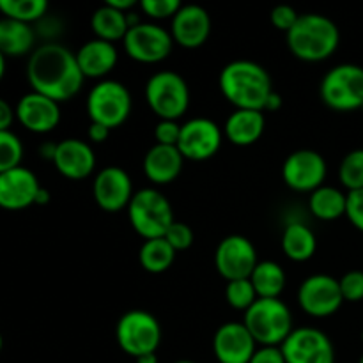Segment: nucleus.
Segmentation results:
<instances>
[{
	"instance_id": "nucleus-38",
	"label": "nucleus",
	"mask_w": 363,
	"mask_h": 363,
	"mask_svg": "<svg viewBox=\"0 0 363 363\" xmlns=\"http://www.w3.org/2000/svg\"><path fill=\"white\" fill-rule=\"evenodd\" d=\"M298 18H300V13H298L293 6H289V4H279V6L273 7L272 13H269V21H272L273 27H275L277 30L286 32V34L294 27Z\"/></svg>"
},
{
	"instance_id": "nucleus-46",
	"label": "nucleus",
	"mask_w": 363,
	"mask_h": 363,
	"mask_svg": "<svg viewBox=\"0 0 363 363\" xmlns=\"http://www.w3.org/2000/svg\"><path fill=\"white\" fill-rule=\"evenodd\" d=\"M55 149H57V144H43L41 147H39V155H41L45 160H50V162H53V156H55Z\"/></svg>"
},
{
	"instance_id": "nucleus-43",
	"label": "nucleus",
	"mask_w": 363,
	"mask_h": 363,
	"mask_svg": "<svg viewBox=\"0 0 363 363\" xmlns=\"http://www.w3.org/2000/svg\"><path fill=\"white\" fill-rule=\"evenodd\" d=\"M110 131L112 130L106 126H103V124L91 123V126H89V130H87V137H89V140L94 142V144H103V142L110 137Z\"/></svg>"
},
{
	"instance_id": "nucleus-52",
	"label": "nucleus",
	"mask_w": 363,
	"mask_h": 363,
	"mask_svg": "<svg viewBox=\"0 0 363 363\" xmlns=\"http://www.w3.org/2000/svg\"><path fill=\"white\" fill-rule=\"evenodd\" d=\"M360 110H362V113H363V103H362V106H360Z\"/></svg>"
},
{
	"instance_id": "nucleus-12",
	"label": "nucleus",
	"mask_w": 363,
	"mask_h": 363,
	"mask_svg": "<svg viewBox=\"0 0 363 363\" xmlns=\"http://www.w3.org/2000/svg\"><path fill=\"white\" fill-rule=\"evenodd\" d=\"M328 165L325 156L314 149H298L291 152L282 165L284 183L300 194H312L325 184Z\"/></svg>"
},
{
	"instance_id": "nucleus-47",
	"label": "nucleus",
	"mask_w": 363,
	"mask_h": 363,
	"mask_svg": "<svg viewBox=\"0 0 363 363\" xmlns=\"http://www.w3.org/2000/svg\"><path fill=\"white\" fill-rule=\"evenodd\" d=\"M50 202V191L46 190V188H39V191H38V197H35V204L38 206H45V204H48Z\"/></svg>"
},
{
	"instance_id": "nucleus-54",
	"label": "nucleus",
	"mask_w": 363,
	"mask_h": 363,
	"mask_svg": "<svg viewBox=\"0 0 363 363\" xmlns=\"http://www.w3.org/2000/svg\"><path fill=\"white\" fill-rule=\"evenodd\" d=\"M362 340H363V332H362Z\"/></svg>"
},
{
	"instance_id": "nucleus-14",
	"label": "nucleus",
	"mask_w": 363,
	"mask_h": 363,
	"mask_svg": "<svg viewBox=\"0 0 363 363\" xmlns=\"http://www.w3.org/2000/svg\"><path fill=\"white\" fill-rule=\"evenodd\" d=\"M280 350L286 363H335V347L330 337L311 326L294 328Z\"/></svg>"
},
{
	"instance_id": "nucleus-25",
	"label": "nucleus",
	"mask_w": 363,
	"mask_h": 363,
	"mask_svg": "<svg viewBox=\"0 0 363 363\" xmlns=\"http://www.w3.org/2000/svg\"><path fill=\"white\" fill-rule=\"evenodd\" d=\"M35 30L32 23L0 18V52L6 57H23L34 52Z\"/></svg>"
},
{
	"instance_id": "nucleus-50",
	"label": "nucleus",
	"mask_w": 363,
	"mask_h": 363,
	"mask_svg": "<svg viewBox=\"0 0 363 363\" xmlns=\"http://www.w3.org/2000/svg\"><path fill=\"white\" fill-rule=\"evenodd\" d=\"M2 347H4V337L2 333H0V353H2Z\"/></svg>"
},
{
	"instance_id": "nucleus-19",
	"label": "nucleus",
	"mask_w": 363,
	"mask_h": 363,
	"mask_svg": "<svg viewBox=\"0 0 363 363\" xmlns=\"http://www.w3.org/2000/svg\"><path fill=\"white\" fill-rule=\"evenodd\" d=\"M255 351L257 342L243 323H225L213 337V353L218 363H250Z\"/></svg>"
},
{
	"instance_id": "nucleus-32",
	"label": "nucleus",
	"mask_w": 363,
	"mask_h": 363,
	"mask_svg": "<svg viewBox=\"0 0 363 363\" xmlns=\"http://www.w3.org/2000/svg\"><path fill=\"white\" fill-rule=\"evenodd\" d=\"M339 179L347 191L363 188V149L347 152L339 167Z\"/></svg>"
},
{
	"instance_id": "nucleus-48",
	"label": "nucleus",
	"mask_w": 363,
	"mask_h": 363,
	"mask_svg": "<svg viewBox=\"0 0 363 363\" xmlns=\"http://www.w3.org/2000/svg\"><path fill=\"white\" fill-rule=\"evenodd\" d=\"M135 363H158V357H156V353L142 354V357L135 358Z\"/></svg>"
},
{
	"instance_id": "nucleus-39",
	"label": "nucleus",
	"mask_w": 363,
	"mask_h": 363,
	"mask_svg": "<svg viewBox=\"0 0 363 363\" xmlns=\"http://www.w3.org/2000/svg\"><path fill=\"white\" fill-rule=\"evenodd\" d=\"M181 135V124L177 121L160 119L155 126L156 144L162 145H177Z\"/></svg>"
},
{
	"instance_id": "nucleus-31",
	"label": "nucleus",
	"mask_w": 363,
	"mask_h": 363,
	"mask_svg": "<svg viewBox=\"0 0 363 363\" xmlns=\"http://www.w3.org/2000/svg\"><path fill=\"white\" fill-rule=\"evenodd\" d=\"M48 4L50 0H0V13L4 18L35 23L45 18Z\"/></svg>"
},
{
	"instance_id": "nucleus-49",
	"label": "nucleus",
	"mask_w": 363,
	"mask_h": 363,
	"mask_svg": "<svg viewBox=\"0 0 363 363\" xmlns=\"http://www.w3.org/2000/svg\"><path fill=\"white\" fill-rule=\"evenodd\" d=\"M6 59L7 57L0 52V82H2L4 74H6Z\"/></svg>"
},
{
	"instance_id": "nucleus-42",
	"label": "nucleus",
	"mask_w": 363,
	"mask_h": 363,
	"mask_svg": "<svg viewBox=\"0 0 363 363\" xmlns=\"http://www.w3.org/2000/svg\"><path fill=\"white\" fill-rule=\"evenodd\" d=\"M14 119H16V112H14V108L6 101V99L0 98V131L11 130Z\"/></svg>"
},
{
	"instance_id": "nucleus-41",
	"label": "nucleus",
	"mask_w": 363,
	"mask_h": 363,
	"mask_svg": "<svg viewBox=\"0 0 363 363\" xmlns=\"http://www.w3.org/2000/svg\"><path fill=\"white\" fill-rule=\"evenodd\" d=\"M250 363H286L280 346H261L252 357Z\"/></svg>"
},
{
	"instance_id": "nucleus-45",
	"label": "nucleus",
	"mask_w": 363,
	"mask_h": 363,
	"mask_svg": "<svg viewBox=\"0 0 363 363\" xmlns=\"http://www.w3.org/2000/svg\"><path fill=\"white\" fill-rule=\"evenodd\" d=\"M280 106H282V96L277 91H273L272 96L268 98V101H266L264 112H277V110H280Z\"/></svg>"
},
{
	"instance_id": "nucleus-2",
	"label": "nucleus",
	"mask_w": 363,
	"mask_h": 363,
	"mask_svg": "<svg viewBox=\"0 0 363 363\" xmlns=\"http://www.w3.org/2000/svg\"><path fill=\"white\" fill-rule=\"evenodd\" d=\"M218 87L223 98L236 108L262 110L272 92V77L261 64L240 59L225 64L220 71Z\"/></svg>"
},
{
	"instance_id": "nucleus-8",
	"label": "nucleus",
	"mask_w": 363,
	"mask_h": 363,
	"mask_svg": "<svg viewBox=\"0 0 363 363\" xmlns=\"http://www.w3.org/2000/svg\"><path fill=\"white\" fill-rule=\"evenodd\" d=\"M133 108L131 92L117 80H101L91 89L87 96V112L91 123L116 130L123 126Z\"/></svg>"
},
{
	"instance_id": "nucleus-5",
	"label": "nucleus",
	"mask_w": 363,
	"mask_h": 363,
	"mask_svg": "<svg viewBox=\"0 0 363 363\" xmlns=\"http://www.w3.org/2000/svg\"><path fill=\"white\" fill-rule=\"evenodd\" d=\"M126 209L131 227L144 240L163 238L169 227L176 222L172 204L156 188H142L135 191Z\"/></svg>"
},
{
	"instance_id": "nucleus-4",
	"label": "nucleus",
	"mask_w": 363,
	"mask_h": 363,
	"mask_svg": "<svg viewBox=\"0 0 363 363\" xmlns=\"http://www.w3.org/2000/svg\"><path fill=\"white\" fill-rule=\"evenodd\" d=\"M243 325L259 346H282L293 332V314L280 298H257L245 311Z\"/></svg>"
},
{
	"instance_id": "nucleus-36",
	"label": "nucleus",
	"mask_w": 363,
	"mask_h": 363,
	"mask_svg": "<svg viewBox=\"0 0 363 363\" xmlns=\"http://www.w3.org/2000/svg\"><path fill=\"white\" fill-rule=\"evenodd\" d=\"M163 238L169 241L170 247L176 252L188 250V248L194 245V230H191V227L184 222H174Z\"/></svg>"
},
{
	"instance_id": "nucleus-7",
	"label": "nucleus",
	"mask_w": 363,
	"mask_h": 363,
	"mask_svg": "<svg viewBox=\"0 0 363 363\" xmlns=\"http://www.w3.org/2000/svg\"><path fill=\"white\" fill-rule=\"evenodd\" d=\"M319 96L335 112L360 110L363 103V67L357 64H339L323 77Z\"/></svg>"
},
{
	"instance_id": "nucleus-15",
	"label": "nucleus",
	"mask_w": 363,
	"mask_h": 363,
	"mask_svg": "<svg viewBox=\"0 0 363 363\" xmlns=\"http://www.w3.org/2000/svg\"><path fill=\"white\" fill-rule=\"evenodd\" d=\"M257 262V250L254 243L241 234H230L223 238L216 247L215 266L227 282L250 279Z\"/></svg>"
},
{
	"instance_id": "nucleus-22",
	"label": "nucleus",
	"mask_w": 363,
	"mask_h": 363,
	"mask_svg": "<svg viewBox=\"0 0 363 363\" xmlns=\"http://www.w3.org/2000/svg\"><path fill=\"white\" fill-rule=\"evenodd\" d=\"M184 158L176 145L155 144L144 156V174L152 184L165 186L183 172Z\"/></svg>"
},
{
	"instance_id": "nucleus-30",
	"label": "nucleus",
	"mask_w": 363,
	"mask_h": 363,
	"mask_svg": "<svg viewBox=\"0 0 363 363\" xmlns=\"http://www.w3.org/2000/svg\"><path fill=\"white\" fill-rule=\"evenodd\" d=\"M176 254L177 252L170 247L165 238H155V240L144 241V245L138 250V261L145 272L160 275L174 264Z\"/></svg>"
},
{
	"instance_id": "nucleus-6",
	"label": "nucleus",
	"mask_w": 363,
	"mask_h": 363,
	"mask_svg": "<svg viewBox=\"0 0 363 363\" xmlns=\"http://www.w3.org/2000/svg\"><path fill=\"white\" fill-rule=\"evenodd\" d=\"M145 101L156 117L177 121L190 106V87L176 71H158L145 84Z\"/></svg>"
},
{
	"instance_id": "nucleus-53",
	"label": "nucleus",
	"mask_w": 363,
	"mask_h": 363,
	"mask_svg": "<svg viewBox=\"0 0 363 363\" xmlns=\"http://www.w3.org/2000/svg\"><path fill=\"white\" fill-rule=\"evenodd\" d=\"M358 363H363V357H362V358H360V362H358Z\"/></svg>"
},
{
	"instance_id": "nucleus-24",
	"label": "nucleus",
	"mask_w": 363,
	"mask_h": 363,
	"mask_svg": "<svg viewBox=\"0 0 363 363\" xmlns=\"http://www.w3.org/2000/svg\"><path fill=\"white\" fill-rule=\"evenodd\" d=\"M266 128V117L262 110H247L236 108L225 121L227 140L238 147H248L254 145L262 137Z\"/></svg>"
},
{
	"instance_id": "nucleus-35",
	"label": "nucleus",
	"mask_w": 363,
	"mask_h": 363,
	"mask_svg": "<svg viewBox=\"0 0 363 363\" xmlns=\"http://www.w3.org/2000/svg\"><path fill=\"white\" fill-rule=\"evenodd\" d=\"M142 13L151 20H172L177 11L184 6L183 0H140Z\"/></svg>"
},
{
	"instance_id": "nucleus-3",
	"label": "nucleus",
	"mask_w": 363,
	"mask_h": 363,
	"mask_svg": "<svg viewBox=\"0 0 363 363\" xmlns=\"http://www.w3.org/2000/svg\"><path fill=\"white\" fill-rule=\"evenodd\" d=\"M287 48L303 62H323L337 52L340 30L332 18L319 13L300 14L294 27L286 34Z\"/></svg>"
},
{
	"instance_id": "nucleus-34",
	"label": "nucleus",
	"mask_w": 363,
	"mask_h": 363,
	"mask_svg": "<svg viewBox=\"0 0 363 363\" xmlns=\"http://www.w3.org/2000/svg\"><path fill=\"white\" fill-rule=\"evenodd\" d=\"M225 300L233 308L245 312L257 300V293H255L250 279L230 280L225 286Z\"/></svg>"
},
{
	"instance_id": "nucleus-29",
	"label": "nucleus",
	"mask_w": 363,
	"mask_h": 363,
	"mask_svg": "<svg viewBox=\"0 0 363 363\" xmlns=\"http://www.w3.org/2000/svg\"><path fill=\"white\" fill-rule=\"evenodd\" d=\"M257 298H280L286 289V272L275 261H259L250 275Z\"/></svg>"
},
{
	"instance_id": "nucleus-16",
	"label": "nucleus",
	"mask_w": 363,
	"mask_h": 363,
	"mask_svg": "<svg viewBox=\"0 0 363 363\" xmlns=\"http://www.w3.org/2000/svg\"><path fill=\"white\" fill-rule=\"evenodd\" d=\"M133 183L130 174L117 165L99 170L92 183V197L106 213H119L128 208L133 197Z\"/></svg>"
},
{
	"instance_id": "nucleus-40",
	"label": "nucleus",
	"mask_w": 363,
	"mask_h": 363,
	"mask_svg": "<svg viewBox=\"0 0 363 363\" xmlns=\"http://www.w3.org/2000/svg\"><path fill=\"white\" fill-rule=\"evenodd\" d=\"M346 216L354 229L363 233V188L362 190L347 191Z\"/></svg>"
},
{
	"instance_id": "nucleus-21",
	"label": "nucleus",
	"mask_w": 363,
	"mask_h": 363,
	"mask_svg": "<svg viewBox=\"0 0 363 363\" xmlns=\"http://www.w3.org/2000/svg\"><path fill=\"white\" fill-rule=\"evenodd\" d=\"M53 165L66 179H85L96 169L94 149L82 138H64L57 144Z\"/></svg>"
},
{
	"instance_id": "nucleus-1",
	"label": "nucleus",
	"mask_w": 363,
	"mask_h": 363,
	"mask_svg": "<svg viewBox=\"0 0 363 363\" xmlns=\"http://www.w3.org/2000/svg\"><path fill=\"white\" fill-rule=\"evenodd\" d=\"M27 80L32 91L64 103L80 92L85 77L77 62V53L60 43H45L28 55Z\"/></svg>"
},
{
	"instance_id": "nucleus-17",
	"label": "nucleus",
	"mask_w": 363,
	"mask_h": 363,
	"mask_svg": "<svg viewBox=\"0 0 363 363\" xmlns=\"http://www.w3.org/2000/svg\"><path fill=\"white\" fill-rule=\"evenodd\" d=\"M211 16L199 4H184L170 20V35L174 45L186 50L201 48L211 35Z\"/></svg>"
},
{
	"instance_id": "nucleus-26",
	"label": "nucleus",
	"mask_w": 363,
	"mask_h": 363,
	"mask_svg": "<svg viewBox=\"0 0 363 363\" xmlns=\"http://www.w3.org/2000/svg\"><path fill=\"white\" fill-rule=\"evenodd\" d=\"M282 250L287 259L294 262H305L314 257L318 250V240L314 230L303 222H289L282 233Z\"/></svg>"
},
{
	"instance_id": "nucleus-11",
	"label": "nucleus",
	"mask_w": 363,
	"mask_h": 363,
	"mask_svg": "<svg viewBox=\"0 0 363 363\" xmlns=\"http://www.w3.org/2000/svg\"><path fill=\"white\" fill-rule=\"evenodd\" d=\"M298 303L311 318H330L344 303L339 280L325 273L307 277L298 289Z\"/></svg>"
},
{
	"instance_id": "nucleus-23",
	"label": "nucleus",
	"mask_w": 363,
	"mask_h": 363,
	"mask_svg": "<svg viewBox=\"0 0 363 363\" xmlns=\"http://www.w3.org/2000/svg\"><path fill=\"white\" fill-rule=\"evenodd\" d=\"M77 62L85 78H105L116 69L119 52L113 43L94 38L78 48Z\"/></svg>"
},
{
	"instance_id": "nucleus-13",
	"label": "nucleus",
	"mask_w": 363,
	"mask_h": 363,
	"mask_svg": "<svg viewBox=\"0 0 363 363\" xmlns=\"http://www.w3.org/2000/svg\"><path fill=\"white\" fill-rule=\"evenodd\" d=\"M223 131L208 117H195L181 124V135L176 147L184 160L206 162L222 147Z\"/></svg>"
},
{
	"instance_id": "nucleus-18",
	"label": "nucleus",
	"mask_w": 363,
	"mask_h": 363,
	"mask_svg": "<svg viewBox=\"0 0 363 363\" xmlns=\"http://www.w3.org/2000/svg\"><path fill=\"white\" fill-rule=\"evenodd\" d=\"M14 112L25 130L38 135L50 133L60 123V103L34 91L21 96Z\"/></svg>"
},
{
	"instance_id": "nucleus-44",
	"label": "nucleus",
	"mask_w": 363,
	"mask_h": 363,
	"mask_svg": "<svg viewBox=\"0 0 363 363\" xmlns=\"http://www.w3.org/2000/svg\"><path fill=\"white\" fill-rule=\"evenodd\" d=\"M138 2H140V0H103L105 6L116 7V9L121 11H131L135 6H138Z\"/></svg>"
},
{
	"instance_id": "nucleus-10",
	"label": "nucleus",
	"mask_w": 363,
	"mask_h": 363,
	"mask_svg": "<svg viewBox=\"0 0 363 363\" xmlns=\"http://www.w3.org/2000/svg\"><path fill=\"white\" fill-rule=\"evenodd\" d=\"M126 55L140 64H158L169 59L174 48L170 30L155 21H140L130 27L123 39Z\"/></svg>"
},
{
	"instance_id": "nucleus-51",
	"label": "nucleus",
	"mask_w": 363,
	"mask_h": 363,
	"mask_svg": "<svg viewBox=\"0 0 363 363\" xmlns=\"http://www.w3.org/2000/svg\"><path fill=\"white\" fill-rule=\"evenodd\" d=\"M174 363H195V362H191V360H177V362H174Z\"/></svg>"
},
{
	"instance_id": "nucleus-37",
	"label": "nucleus",
	"mask_w": 363,
	"mask_h": 363,
	"mask_svg": "<svg viewBox=\"0 0 363 363\" xmlns=\"http://www.w3.org/2000/svg\"><path fill=\"white\" fill-rule=\"evenodd\" d=\"M339 284L344 301H353V303H357V301L363 300V272H360V269L347 272L339 280Z\"/></svg>"
},
{
	"instance_id": "nucleus-20",
	"label": "nucleus",
	"mask_w": 363,
	"mask_h": 363,
	"mask_svg": "<svg viewBox=\"0 0 363 363\" xmlns=\"http://www.w3.org/2000/svg\"><path fill=\"white\" fill-rule=\"evenodd\" d=\"M41 188L38 176L27 167H16L0 174V208L21 211L35 204Z\"/></svg>"
},
{
	"instance_id": "nucleus-27",
	"label": "nucleus",
	"mask_w": 363,
	"mask_h": 363,
	"mask_svg": "<svg viewBox=\"0 0 363 363\" xmlns=\"http://www.w3.org/2000/svg\"><path fill=\"white\" fill-rule=\"evenodd\" d=\"M91 30L98 39L116 45V41H123L126 32L130 30L128 23V11L116 9L103 4L101 7L92 13Z\"/></svg>"
},
{
	"instance_id": "nucleus-33",
	"label": "nucleus",
	"mask_w": 363,
	"mask_h": 363,
	"mask_svg": "<svg viewBox=\"0 0 363 363\" xmlns=\"http://www.w3.org/2000/svg\"><path fill=\"white\" fill-rule=\"evenodd\" d=\"M23 144L11 130L0 131V174L21 165Z\"/></svg>"
},
{
	"instance_id": "nucleus-28",
	"label": "nucleus",
	"mask_w": 363,
	"mask_h": 363,
	"mask_svg": "<svg viewBox=\"0 0 363 363\" xmlns=\"http://www.w3.org/2000/svg\"><path fill=\"white\" fill-rule=\"evenodd\" d=\"M347 194L335 186L323 184L318 190H314L308 197V209L312 215L323 222H333L340 216H346Z\"/></svg>"
},
{
	"instance_id": "nucleus-9",
	"label": "nucleus",
	"mask_w": 363,
	"mask_h": 363,
	"mask_svg": "<svg viewBox=\"0 0 363 363\" xmlns=\"http://www.w3.org/2000/svg\"><path fill=\"white\" fill-rule=\"evenodd\" d=\"M116 339L121 350L130 357L138 358L142 354L156 353L162 342V326L158 319L147 311L126 312L119 319L116 328Z\"/></svg>"
}]
</instances>
